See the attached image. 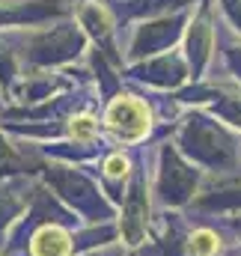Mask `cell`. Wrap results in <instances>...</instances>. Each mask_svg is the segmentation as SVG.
<instances>
[{"instance_id":"1","label":"cell","mask_w":241,"mask_h":256,"mask_svg":"<svg viewBox=\"0 0 241 256\" xmlns=\"http://www.w3.org/2000/svg\"><path fill=\"white\" fill-rule=\"evenodd\" d=\"M108 126L122 131L125 137H140L146 131V110L137 102H116L108 114Z\"/></svg>"},{"instance_id":"2","label":"cell","mask_w":241,"mask_h":256,"mask_svg":"<svg viewBox=\"0 0 241 256\" xmlns=\"http://www.w3.org/2000/svg\"><path fill=\"white\" fill-rule=\"evenodd\" d=\"M68 236L57 226H45L33 238V256H68Z\"/></svg>"},{"instance_id":"3","label":"cell","mask_w":241,"mask_h":256,"mask_svg":"<svg viewBox=\"0 0 241 256\" xmlns=\"http://www.w3.org/2000/svg\"><path fill=\"white\" fill-rule=\"evenodd\" d=\"M214 250H218V236H214V232H208V230L194 232V238H190V254L194 256H212Z\"/></svg>"},{"instance_id":"4","label":"cell","mask_w":241,"mask_h":256,"mask_svg":"<svg viewBox=\"0 0 241 256\" xmlns=\"http://www.w3.org/2000/svg\"><path fill=\"white\" fill-rule=\"evenodd\" d=\"M92 131H96V122H92L90 116H78V120L72 122V134H74L78 140H90Z\"/></svg>"},{"instance_id":"5","label":"cell","mask_w":241,"mask_h":256,"mask_svg":"<svg viewBox=\"0 0 241 256\" xmlns=\"http://www.w3.org/2000/svg\"><path fill=\"white\" fill-rule=\"evenodd\" d=\"M125 161H122L120 155H114V158H108V164H104V170H108V176H114V179H120V176H125Z\"/></svg>"}]
</instances>
